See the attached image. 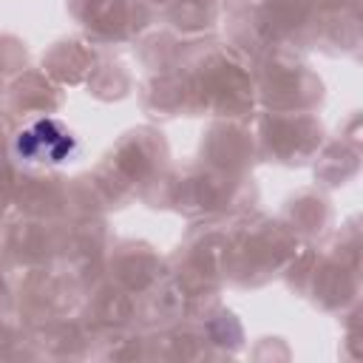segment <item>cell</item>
<instances>
[{"label": "cell", "instance_id": "obj_1", "mask_svg": "<svg viewBox=\"0 0 363 363\" xmlns=\"http://www.w3.org/2000/svg\"><path fill=\"white\" fill-rule=\"evenodd\" d=\"M79 150V142L68 125H62L54 116L34 119L23 125L11 139V156L20 167L43 170V167H60Z\"/></svg>", "mask_w": 363, "mask_h": 363}]
</instances>
